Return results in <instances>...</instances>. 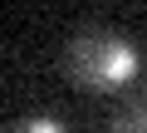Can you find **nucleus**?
<instances>
[{
  "instance_id": "2",
  "label": "nucleus",
  "mask_w": 147,
  "mask_h": 133,
  "mask_svg": "<svg viewBox=\"0 0 147 133\" xmlns=\"http://www.w3.org/2000/svg\"><path fill=\"white\" fill-rule=\"evenodd\" d=\"M113 133H147V94L132 99V104L113 118Z\"/></svg>"
},
{
  "instance_id": "1",
  "label": "nucleus",
  "mask_w": 147,
  "mask_h": 133,
  "mask_svg": "<svg viewBox=\"0 0 147 133\" xmlns=\"http://www.w3.org/2000/svg\"><path fill=\"white\" fill-rule=\"evenodd\" d=\"M137 49L132 40H123L118 30H103V25H88L69 40V79L84 84L93 94H118L123 84L137 79Z\"/></svg>"
},
{
  "instance_id": "3",
  "label": "nucleus",
  "mask_w": 147,
  "mask_h": 133,
  "mask_svg": "<svg viewBox=\"0 0 147 133\" xmlns=\"http://www.w3.org/2000/svg\"><path fill=\"white\" fill-rule=\"evenodd\" d=\"M10 133H69V128H64L54 113H25V118L10 128Z\"/></svg>"
}]
</instances>
